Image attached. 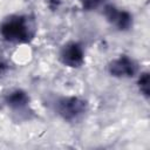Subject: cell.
<instances>
[{
  "label": "cell",
  "mask_w": 150,
  "mask_h": 150,
  "mask_svg": "<svg viewBox=\"0 0 150 150\" xmlns=\"http://www.w3.org/2000/svg\"><path fill=\"white\" fill-rule=\"evenodd\" d=\"M48 5L52 8H57L60 5V0H48Z\"/></svg>",
  "instance_id": "cell-10"
},
{
  "label": "cell",
  "mask_w": 150,
  "mask_h": 150,
  "mask_svg": "<svg viewBox=\"0 0 150 150\" xmlns=\"http://www.w3.org/2000/svg\"><path fill=\"white\" fill-rule=\"evenodd\" d=\"M103 14L108 22L120 30H128L132 26V16L129 12L120 9L112 5H105Z\"/></svg>",
  "instance_id": "cell-5"
},
{
  "label": "cell",
  "mask_w": 150,
  "mask_h": 150,
  "mask_svg": "<svg viewBox=\"0 0 150 150\" xmlns=\"http://www.w3.org/2000/svg\"><path fill=\"white\" fill-rule=\"evenodd\" d=\"M137 87H138L141 94L145 98H148L149 97V73L148 71H144L138 76Z\"/></svg>",
  "instance_id": "cell-7"
},
{
  "label": "cell",
  "mask_w": 150,
  "mask_h": 150,
  "mask_svg": "<svg viewBox=\"0 0 150 150\" xmlns=\"http://www.w3.org/2000/svg\"><path fill=\"white\" fill-rule=\"evenodd\" d=\"M77 1L81 4L82 8L86 11L96 9L103 4V0H77Z\"/></svg>",
  "instance_id": "cell-8"
},
{
  "label": "cell",
  "mask_w": 150,
  "mask_h": 150,
  "mask_svg": "<svg viewBox=\"0 0 150 150\" xmlns=\"http://www.w3.org/2000/svg\"><path fill=\"white\" fill-rule=\"evenodd\" d=\"M5 102L9 108L15 109V110H21L28 105L29 96L22 89H14L6 95Z\"/></svg>",
  "instance_id": "cell-6"
},
{
  "label": "cell",
  "mask_w": 150,
  "mask_h": 150,
  "mask_svg": "<svg viewBox=\"0 0 150 150\" xmlns=\"http://www.w3.org/2000/svg\"><path fill=\"white\" fill-rule=\"evenodd\" d=\"M6 70H7V63L0 59V75H2Z\"/></svg>",
  "instance_id": "cell-9"
},
{
  "label": "cell",
  "mask_w": 150,
  "mask_h": 150,
  "mask_svg": "<svg viewBox=\"0 0 150 150\" xmlns=\"http://www.w3.org/2000/svg\"><path fill=\"white\" fill-rule=\"evenodd\" d=\"M108 70L109 74L114 77L128 79V77H132L136 74L137 66L131 57L127 55H121L109 63Z\"/></svg>",
  "instance_id": "cell-4"
},
{
  "label": "cell",
  "mask_w": 150,
  "mask_h": 150,
  "mask_svg": "<svg viewBox=\"0 0 150 150\" xmlns=\"http://www.w3.org/2000/svg\"><path fill=\"white\" fill-rule=\"evenodd\" d=\"M55 110L64 121H77L87 111V102L77 96H64L56 101Z\"/></svg>",
  "instance_id": "cell-2"
},
{
  "label": "cell",
  "mask_w": 150,
  "mask_h": 150,
  "mask_svg": "<svg viewBox=\"0 0 150 150\" xmlns=\"http://www.w3.org/2000/svg\"><path fill=\"white\" fill-rule=\"evenodd\" d=\"M0 34L7 42L25 43L33 38L34 32L32 23L26 16L14 15L1 23Z\"/></svg>",
  "instance_id": "cell-1"
},
{
  "label": "cell",
  "mask_w": 150,
  "mask_h": 150,
  "mask_svg": "<svg viewBox=\"0 0 150 150\" xmlns=\"http://www.w3.org/2000/svg\"><path fill=\"white\" fill-rule=\"evenodd\" d=\"M60 60L67 67L77 68L84 62V50L79 42H68L61 49Z\"/></svg>",
  "instance_id": "cell-3"
}]
</instances>
